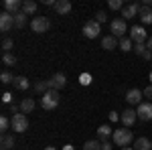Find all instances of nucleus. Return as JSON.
<instances>
[{"label": "nucleus", "instance_id": "obj_1", "mask_svg": "<svg viewBox=\"0 0 152 150\" xmlns=\"http://www.w3.org/2000/svg\"><path fill=\"white\" fill-rule=\"evenodd\" d=\"M112 140H114L116 146H122L124 148V146H130L134 142V134H132V130H128V128H120V130H114Z\"/></svg>", "mask_w": 152, "mask_h": 150}, {"label": "nucleus", "instance_id": "obj_2", "mask_svg": "<svg viewBox=\"0 0 152 150\" xmlns=\"http://www.w3.org/2000/svg\"><path fill=\"white\" fill-rule=\"evenodd\" d=\"M61 102V91L57 89H49L47 93H43V97H41V105H43V110H55Z\"/></svg>", "mask_w": 152, "mask_h": 150}, {"label": "nucleus", "instance_id": "obj_3", "mask_svg": "<svg viewBox=\"0 0 152 150\" xmlns=\"http://www.w3.org/2000/svg\"><path fill=\"white\" fill-rule=\"evenodd\" d=\"M10 122H12V132H26L28 130V118H26V114H14L10 118Z\"/></svg>", "mask_w": 152, "mask_h": 150}, {"label": "nucleus", "instance_id": "obj_4", "mask_svg": "<svg viewBox=\"0 0 152 150\" xmlns=\"http://www.w3.org/2000/svg\"><path fill=\"white\" fill-rule=\"evenodd\" d=\"M110 29H112V35L118 37V39H122V37H126V33H130V29L124 18H114L110 23Z\"/></svg>", "mask_w": 152, "mask_h": 150}, {"label": "nucleus", "instance_id": "obj_5", "mask_svg": "<svg viewBox=\"0 0 152 150\" xmlns=\"http://www.w3.org/2000/svg\"><path fill=\"white\" fill-rule=\"evenodd\" d=\"M99 33H102V24L97 23L95 18H91V20H87V23L83 24V35L87 37V39H97Z\"/></svg>", "mask_w": 152, "mask_h": 150}, {"label": "nucleus", "instance_id": "obj_6", "mask_svg": "<svg viewBox=\"0 0 152 150\" xmlns=\"http://www.w3.org/2000/svg\"><path fill=\"white\" fill-rule=\"evenodd\" d=\"M51 23H49L47 16H35L33 20H31V31L33 33H47Z\"/></svg>", "mask_w": 152, "mask_h": 150}, {"label": "nucleus", "instance_id": "obj_7", "mask_svg": "<svg viewBox=\"0 0 152 150\" xmlns=\"http://www.w3.org/2000/svg\"><path fill=\"white\" fill-rule=\"evenodd\" d=\"M136 114H138V120L150 122L152 120V102H142V104L138 105V110H136Z\"/></svg>", "mask_w": 152, "mask_h": 150}, {"label": "nucleus", "instance_id": "obj_8", "mask_svg": "<svg viewBox=\"0 0 152 150\" xmlns=\"http://www.w3.org/2000/svg\"><path fill=\"white\" fill-rule=\"evenodd\" d=\"M130 39H132V43H136V45H140L146 41V31H144V26L142 24H134L132 29H130Z\"/></svg>", "mask_w": 152, "mask_h": 150}, {"label": "nucleus", "instance_id": "obj_9", "mask_svg": "<svg viewBox=\"0 0 152 150\" xmlns=\"http://www.w3.org/2000/svg\"><path fill=\"white\" fill-rule=\"evenodd\" d=\"M49 83V89H57V91H61L65 85H67V77L63 75V73H55L51 79H47Z\"/></svg>", "mask_w": 152, "mask_h": 150}, {"label": "nucleus", "instance_id": "obj_10", "mask_svg": "<svg viewBox=\"0 0 152 150\" xmlns=\"http://www.w3.org/2000/svg\"><path fill=\"white\" fill-rule=\"evenodd\" d=\"M120 120H122V124H124V128H130L136 124V120H138V114H136V110H132V108H126L124 112H122V116H120Z\"/></svg>", "mask_w": 152, "mask_h": 150}, {"label": "nucleus", "instance_id": "obj_11", "mask_svg": "<svg viewBox=\"0 0 152 150\" xmlns=\"http://www.w3.org/2000/svg\"><path fill=\"white\" fill-rule=\"evenodd\" d=\"M12 26H14V14L2 10L0 12V31H2V33H8Z\"/></svg>", "mask_w": 152, "mask_h": 150}, {"label": "nucleus", "instance_id": "obj_12", "mask_svg": "<svg viewBox=\"0 0 152 150\" xmlns=\"http://www.w3.org/2000/svg\"><path fill=\"white\" fill-rule=\"evenodd\" d=\"M140 4L138 2H132L128 6H124L122 8V16H124V20H130V18H134V16H138V12H140Z\"/></svg>", "mask_w": 152, "mask_h": 150}, {"label": "nucleus", "instance_id": "obj_13", "mask_svg": "<svg viewBox=\"0 0 152 150\" xmlns=\"http://www.w3.org/2000/svg\"><path fill=\"white\" fill-rule=\"evenodd\" d=\"M142 95H144V91L142 89H128L126 91V102L128 104H132V105H140L142 104Z\"/></svg>", "mask_w": 152, "mask_h": 150}, {"label": "nucleus", "instance_id": "obj_14", "mask_svg": "<svg viewBox=\"0 0 152 150\" xmlns=\"http://www.w3.org/2000/svg\"><path fill=\"white\" fill-rule=\"evenodd\" d=\"M116 47H120V39L114 35H107L102 39V49H105V51H114Z\"/></svg>", "mask_w": 152, "mask_h": 150}, {"label": "nucleus", "instance_id": "obj_15", "mask_svg": "<svg viewBox=\"0 0 152 150\" xmlns=\"http://www.w3.org/2000/svg\"><path fill=\"white\" fill-rule=\"evenodd\" d=\"M23 8V2L20 0H4V10L10 12V14H18Z\"/></svg>", "mask_w": 152, "mask_h": 150}, {"label": "nucleus", "instance_id": "obj_16", "mask_svg": "<svg viewBox=\"0 0 152 150\" xmlns=\"http://www.w3.org/2000/svg\"><path fill=\"white\" fill-rule=\"evenodd\" d=\"M110 136H114V132H112V128L107 126V124H102V126L97 128V140H99V142L110 140Z\"/></svg>", "mask_w": 152, "mask_h": 150}, {"label": "nucleus", "instance_id": "obj_17", "mask_svg": "<svg viewBox=\"0 0 152 150\" xmlns=\"http://www.w3.org/2000/svg\"><path fill=\"white\" fill-rule=\"evenodd\" d=\"M57 14H69L71 12V2L69 0H57V4L53 6Z\"/></svg>", "mask_w": 152, "mask_h": 150}, {"label": "nucleus", "instance_id": "obj_18", "mask_svg": "<svg viewBox=\"0 0 152 150\" xmlns=\"http://www.w3.org/2000/svg\"><path fill=\"white\" fill-rule=\"evenodd\" d=\"M138 18L142 20V24H152V8L142 6L140 12H138Z\"/></svg>", "mask_w": 152, "mask_h": 150}, {"label": "nucleus", "instance_id": "obj_19", "mask_svg": "<svg viewBox=\"0 0 152 150\" xmlns=\"http://www.w3.org/2000/svg\"><path fill=\"white\" fill-rule=\"evenodd\" d=\"M134 150H152V142L148 138L140 136V138L134 140Z\"/></svg>", "mask_w": 152, "mask_h": 150}, {"label": "nucleus", "instance_id": "obj_20", "mask_svg": "<svg viewBox=\"0 0 152 150\" xmlns=\"http://www.w3.org/2000/svg\"><path fill=\"white\" fill-rule=\"evenodd\" d=\"M35 100H33V97H24L23 102H20V112H23V114H31V112H33V110H35Z\"/></svg>", "mask_w": 152, "mask_h": 150}, {"label": "nucleus", "instance_id": "obj_21", "mask_svg": "<svg viewBox=\"0 0 152 150\" xmlns=\"http://www.w3.org/2000/svg\"><path fill=\"white\" fill-rule=\"evenodd\" d=\"M14 144H16V140H14V136H12V134H4V136H2V150L14 148Z\"/></svg>", "mask_w": 152, "mask_h": 150}, {"label": "nucleus", "instance_id": "obj_22", "mask_svg": "<svg viewBox=\"0 0 152 150\" xmlns=\"http://www.w3.org/2000/svg\"><path fill=\"white\" fill-rule=\"evenodd\" d=\"M16 89H20V91H24V89H28V79L26 77H23V75H18V77H14V83H12Z\"/></svg>", "mask_w": 152, "mask_h": 150}, {"label": "nucleus", "instance_id": "obj_23", "mask_svg": "<svg viewBox=\"0 0 152 150\" xmlns=\"http://www.w3.org/2000/svg\"><path fill=\"white\" fill-rule=\"evenodd\" d=\"M23 12L24 14H35L37 12V2L35 0H24L23 2Z\"/></svg>", "mask_w": 152, "mask_h": 150}, {"label": "nucleus", "instance_id": "obj_24", "mask_svg": "<svg viewBox=\"0 0 152 150\" xmlns=\"http://www.w3.org/2000/svg\"><path fill=\"white\" fill-rule=\"evenodd\" d=\"M120 49H122L124 53L134 51V47H132V39H130V37H122V39H120Z\"/></svg>", "mask_w": 152, "mask_h": 150}, {"label": "nucleus", "instance_id": "obj_25", "mask_svg": "<svg viewBox=\"0 0 152 150\" xmlns=\"http://www.w3.org/2000/svg\"><path fill=\"white\" fill-rule=\"evenodd\" d=\"M26 16H28V14H24L23 10L18 12V14H14V26H16V29H23L24 24H26Z\"/></svg>", "mask_w": 152, "mask_h": 150}, {"label": "nucleus", "instance_id": "obj_26", "mask_svg": "<svg viewBox=\"0 0 152 150\" xmlns=\"http://www.w3.org/2000/svg\"><path fill=\"white\" fill-rule=\"evenodd\" d=\"M2 63H4L6 67H14V65H16V57H14L12 53H4V55H2Z\"/></svg>", "mask_w": 152, "mask_h": 150}, {"label": "nucleus", "instance_id": "obj_27", "mask_svg": "<svg viewBox=\"0 0 152 150\" xmlns=\"http://www.w3.org/2000/svg\"><path fill=\"white\" fill-rule=\"evenodd\" d=\"M83 150H102V142L99 140H87L83 144Z\"/></svg>", "mask_w": 152, "mask_h": 150}, {"label": "nucleus", "instance_id": "obj_28", "mask_svg": "<svg viewBox=\"0 0 152 150\" xmlns=\"http://www.w3.org/2000/svg\"><path fill=\"white\" fill-rule=\"evenodd\" d=\"M35 91H37V93H47V91H49L47 79H45V81H37V83H35Z\"/></svg>", "mask_w": 152, "mask_h": 150}, {"label": "nucleus", "instance_id": "obj_29", "mask_svg": "<svg viewBox=\"0 0 152 150\" xmlns=\"http://www.w3.org/2000/svg\"><path fill=\"white\" fill-rule=\"evenodd\" d=\"M12 128V122H10V118H6V116H2L0 118V130L2 132H6V130H10Z\"/></svg>", "mask_w": 152, "mask_h": 150}, {"label": "nucleus", "instance_id": "obj_30", "mask_svg": "<svg viewBox=\"0 0 152 150\" xmlns=\"http://www.w3.org/2000/svg\"><path fill=\"white\" fill-rule=\"evenodd\" d=\"M107 4H110V10H122L124 8L122 0H107Z\"/></svg>", "mask_w": 152, "mask_h": 150}, {"label": "nucleus", "instance_id": "obj_31", "mask_svg": "<svg viewBox=\"0 0 152 150\" xmlns=\"http://www.w3.org/2000/svg\"><path fill=\"white\" fill-rule=\"evenodd\" d=\"M12 47H14L12 39H8V37H6V39L2 41V49H4V53H10V51H12Z\"/></svg>", "mask_w": 152, "mask_h": 150}, {"label": "nucleus", "instance_id": "obj_32", "mask_svg": "<svg viewBox=\"0 0 152 150\" xmlns=\"http://www.w3.org/2000/svg\"><path fill=\"white\" fill-rule=\"evenodd\" d=\"M0 81H2V83H14V77H12L8 71H4V73L0 75Z\"/></svg>", "mask_w": 152, "mask_h": 150}, {"label": "nucleus", "instance_id": "obj_33", "mask_svg": "<svg viewBox=\"0 0 152 150\" xmlns=\"http://www.w3.org/2000/svg\"><path fill=\"white\" fill-rule=\"evenodd\" d=\"M95 20H97L99 24H102V23H105V20H107V14H105L104 10H99L97 14H95Z\"/></svg>", "mask_w": 152, "mask_h": 150}, {"label": "nucleus", "instance_id": "obj_34", "mask_svg": "<svg viewBox=\"0 0 152 150\" xmlns=\"http://www.w3.org/2000/svg\"><path fill=\"white\" fill-rule=\"evenodd\" d=\"M144 51H146V47H144V43H140V45H134V53H136V55H144Z\"/></svg>", "mask_w": 152, "mask_h": 150}, {"label": "nucleus", "instance_id": "obj_35", "mask_svg": "<svg viewBox=\"0 0 152 150\" xmlns=\"http://www.w3.org/2000/svg\"><path fill=\"white\" fill-rule=\"evenodd\" d=\"M2 102H4V104H8V105H10V104H12V95H10L8 91H6V93H2Z\"/></svg>", "mask_w": 152, "mask_h": 150}, {"label": "nucleus", "instance_id": "obj_36", "mask_svg": "<svg viewBox=\"0 0 152 150\" xmlns=\"http://www.w3.org/2000/svg\"><path fill=\"white\" fill-rule=\"evenodd\" d=\"M144 97H148L152 102V85H148V87H144Z\"/></svg>", "mask_w": 152, "mask_h": 150}, {"label": "nucleus", "instance_id": "obj_37", "mask_svg": "<svg viewBox=\"0 0 152 150\" xmlns=\"http://www.w3.org/2000/svg\"><path fill=\"white\" fill-rule=\"evenodd\" d=\"M142 59H144V61H150V59H152V51H150V49H146V51H144Z\"/></svg>", "mask_w": 152, "mask_h": 150}, {"label": "nucleus", "instance_id": "obj_38", "mask_svg": "<svg viewBox=\"0 0 152 150\" xmlns=\"http://www.w3.org/2000/svg\"><path fill=\"white\" fill-rule=\"evenodd\" d=\"M18 110H20V105H14V104H10V114H12V116H14V114H20Z\"/></svg>", "mask_w": 152, "mask_h": 150}, {"label": "nucleus", "instance_id": "obj_39", "mask_svg": "<svg viewBox=\"0 0 152 150\" xmlns=\"http://www.w3.org/2000/svg\"><path fill=\"white\" fill-rule=\"evenodd\" d=\"M102 150H112V144H110V140L102 142Z\"/></svg>", "mask_w": 152, "mask_h": 150}, {"label": "nucleus", "instance_id": "obj_40", "mask_svg": "<svg viewBox=\"0 0 152 150\" xmlns=\"http://www.w3.org/2000/svg\"><path fill=\"white\" fill-rule=\"evenodd\" d=\"M81 83H83V85H87V83H89V75H83V77H81Z\"/></svg>", "mask_w": 152, "mask_h": 150}, {"label": "nucleus", "instance_id": "obj_41", "mask_svg": "<svg viewBox=\"0 0 152 150\" xmlns=\"http://www.w3.org/2000/svg\"><path fill=\"white\" fill-rule=\"evenodd\" d=\"M118 118H120V116H118L116 112H112V114H110V120H118Z\"/></svg>", "mask_w": 152, "mask_h": 150}, {"label": "nucleus", "instance_id": "obj_42", "mask_svg": "<svg viewBox=\"0 0 152 150\" xmlns=\"http://www.w3.org/2000/svg\"><path fill=\"white\" fill-rule=\"evenodd\" d=\"M63 150H75V148H73V144H65V146H63Z\"/></svg>", "mask_w": 152, "mask_h": 150}, {"label": "nucleus", "instance_id": "obj_43", "mask_svg": "<svg viewBox=\"0 0 152 150\" xmlns=\"http://www.w3.org/2000/svg\"><path fill=\"white\" fill-rule=\"evenodd\" d=\"M148 49H150V51H152V37H150V39H148Z\"/></svg>", "mask_w": 152, "mask_h": 150}, {"label": "nucleus", "instance_id": "obj_44", "mask_svg": "<svg viewBox=\"0 0 152 150\" xmlns=\"http://www.w3.org/2000/svg\"><path fill=\"white\" fill-rule=\"evenodd\" d=\"M120 150H134L132 146H124V148H120Z\"/></svg>", "mask_w": 152, "mask_h": 150}, {"label": "nucleus", "instance_id": "obj_45", "mask_svg": "<svg viewBox=\"0 0 152 150\" xmlns=\"http://www.w3.org/2000/svg\"><path fill=\"white\" fill-rule=\"evenodd\" d=\"M45 150H57V148H55V146H47Z\"/></svg>", "mask_w": 152, "mask_h": 150}, {"label": "nucleus", "instance_id": "obj_46", "mask_svg": "<svg viewBox=\"0 0 152 150\" xmlns=\"http://www.w3.org/2000/svg\"><path fill=\"white\" fill-rule=\"evenodd\" d=\"M150 85H152V71H150Z\"/></svg>", "mask_w": 152, "mask_h": 150}]
</instances>
